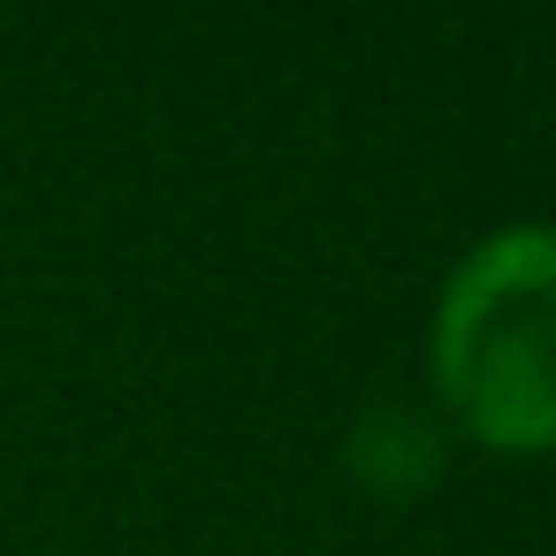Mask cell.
Returning <instances> with one entry per match:
<instances>
[{"label": "cell", "mask_w": 556, "mask_h": 556, "mask_svg": "<svg viewBox=\"0 0 556 556\" xmlns=\"http://www.w3.org/2000/svg\"><path fill=\"white\" fill-rule=\"evenodd\" d=\"M434 381L488 442H556V229L510 222L480 237L434 305Z\"/></svg>", "instance_id": "cell-1"}, {"label": "cell", "mask_w": 556, "mask_h": 556, "mask_svg": "<svg viewBox=\"0 0 556 556\" xmlns=\"http://www.w3.org/2000/svg\"><path fill=\"white\" fill-rule=\"evenodd\" d=\"M343 457H351V472H358L366 488H381V495H412V488L434 480V465H442V434H434L419 412H358Z\"/></svg>", "instance_id": "cell-2"}]
</instances>
